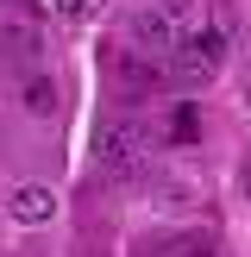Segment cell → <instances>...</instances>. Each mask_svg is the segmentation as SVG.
Here are the masks:
<instances>
[{
    "instance_id": "obj_1",
    "label": "cell",
    "mask_w": 251,
    "mask_h": 257,
    "mask_svg": "<svg viewBox=\"0 0 251 257\" xmlns=\"http://www.w3.org/2000/svg\"><path fill=\"white\" fill-rule=\"evenodd\" d=\"M94 157H100V176L107 182H138L151 170V138L138 119H107L94 132Z\"/></svg>"
},
{
    "instance_id": "obj_2",
    "label": "cell",
    "mask_w": 251,
    "mask_h": 257,
    "mask_svg": "<svg viewBox=\"0 0 251 257\" xmlns=\"http://www.w3.org/2000/svg\"><path fill=\"white\" fill-rule=\"evenodd\" d=\"M0 57L13 63L19 75H38V57H44V32L19 13H0Z\"/></svg>"
},
{
    "instance_id": "obj_3",
    "label": "cell",
    "mask_w": 251,
    "mask_h": 257,
    "mask_svg": "<svg viewBox=\"0 0 251 257\" xmlns=\"http://www.w3.org/2000/svg\"><path fill=\"white\" fill-rule=\"evenodd\" d=\"M107 75H113V88H119V94H132V100H138V94H151V88L163 82V69L145 57V50H132V44L107 57Z\"/></svg>"
},
{
    "instance_id": "obj_4",
    "label": "cell",
    "mask_w": 251,
    "mask_h": 257,
    "mask_svg": "<svg viewBox=\"0 0 251 257\" xmlns=\"http://www.w3.org/2000/svg\"><path fill=\"white\" fill-rule=\"evenodd\" d=\"M7 213H13L19 226H50V220H57V195L32 182V188H19V195L7 201Z\"/></svg>"
},
{
    "instance_id": "obj_5",
    "label": "cell",
    "mask_w": 251,
    "mask_h": 257,
    "mask_svg": "<svg viewBox=\"0 0 251 257\" xmlns=\"http://www.w3.org/2000/svg\"><path fill=\"white\" fill-rule=\"evenodd\" d=\"M19 100H25V113H32V119H50V113H57V82H50L44 69L25 75V82H19Z\"/></svg>"
},
{
    "instance_id": "obj_6",
    "label": "cell",
    "mask_w": 251,
    "mask_h": 257,
    "mask_svg": "<svg viewBox=\"0 0 251 257\" xmlns=\"http://www.w3.org/2000/svg\"><path fill=\"white\" fill-rule=\"evenodd\" d=\"M50 13H57L63 25H88L100 13V0H50Z\"/></svg>"
},
{
    "instance_id": "obj_7",
    "label": "cell",
    "mask_w": 251,
    "mask_h": 257,
    "mask_svg": "<svg viewBox=\"0 0 251 257\" xmlns=\"http://www.w3.org/2000/svg\"><path fill=\"white\" fill-rule=\"evenodd\" d=\"M170 138H182V145H188V138H195V113H176V119H170Z\"/></svg>"
},
{
    "instance_id": "obj_8",
    "label": "cell",
    "mask_w": 251,
    "mask_h": 257,
    "mask_svg": "<svg viewBox=\"0 0 251 257\" xmlns=\"http://www.w3.org/2000/svg\"><path fill=\"white\" fill-rule=\"evenodd\" d=\"M245 188H251V151H245Z\"/></svg>"
},
{
    "instance_id": "obj_9",
    "label": "cell",
    "mask_w": 251,
    "mask_h": 257,
    "mask_svg": "<svg viewBox=\"0 0 251 257\" xmlns=\"http://www.w3.org/2000/svg\"><path fill=\"white\" fill-rule=\"evenodd\" d=\"M132 7H138V0H132Z\"/></svg>"
}]
</instances>
